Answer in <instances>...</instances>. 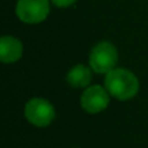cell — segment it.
<instances>
[{"mask_svg":"<svg viewBox=\"0 0 148 148\" xmlns=\"http://www.w3.org/2000/svg\"><path fill=\"white\" fill-rule=\"evenodd\" d=\"M90 68L97 74H108L116 69L118 62L117 48L109 42H100L90 53Z\"/></svg>","mask_w":148,"mask_h":148,"instance_id":"obj_2","label":"cell"},{"mask_svg":"<svg viewBox=\"0 0 148 148\" xmlns=\"http://www.w3.org/2000/svg\"><path fill=\"white\" fill-rule=\"evenodd\" d=\"M51 1H52V4H55L59 8H66V7L73 5L77 0H51Z\"/></svg>","mask_w":148,"mask_h":148,"instance_id":"obj_8","label":"cell"},{"mask_svg":"<svg viewBox=\"0 0 148 148\" xmlns=\"http://www.w3.org/2000/svg\"><path fill=\"white\" fill-rule=\"evenodd\" d=\"M23 46L21 40L10 35H5L0 39V60L4 64H12L22 57Z\"/></svg>","mask_w":148,"mask_h":148,"instance_id":"obj_6","label":"cell"},{"mask_svg":"<svg viewBox=\"0 0 148 148\" xmlns=\"http://www.w3.org/2000/svg\"><path fill=\"white\" fill-rule=\"evenodd\" d=\"M110 94L105 87L100 84H94L84 88L81 95V107L87 113H100L109 105Z\"/></svg>","mask_w":148,"mask_h":148,"instance_id":"obj_5","label":"cell"},{"mask_svg":"<svg viewBox=\"0 0 148 148\" xmlns=\"http://www.w3.org/2000/svg\"><path fill=\"white\" fill-rule=\"evenodd\" d=\"M16 14L25 23L43 22L49 14V0H18Z\"/></svg>","mask_w":148,"mask_h":148,"instance_id":"obj_4","label":"cell"},{"mask_svg":"<svg viewBox=\"0 0 148 148\" xmlns=\"http://www.w3.org/2000/svg\"><path fill=\"white\" fill-rule=\"evenodd\" d=\"M104 87L108 90L110 96L117 100H130L138 94L139 81L134 73L127 69L116 68L112 72L105 74Z\"/></svg>","mask_w":148,"mask_h":148,"instance_id":"obj_1","label":"cell"},{"mask_svg":"<svg viewBox=\"0 0 148 148\" xmlns=\"http://www.w3.org/2000/svg\"><path fill=\"white\" fill-rule=\"evenodd\" d=\"M92 79V69L86 65L78 64L69 70L66 75V81L74 88H83L88 87Z\"/></svg>","mask_w":148,"mask_h":148,"instance_id":"obj_7","label":"cell"},{"mask_svg":"<svg viewBox=\"0 0 148 148\" xmlns=\"http://www.w3.org/2000/svg\"><path fill=\"white\" fill-rule=\"evenodd\" d=\"M55 108L43 97H33L25 105V117L36 127H46L55 120Z\"/></svg>","mask_w":148,"mask_h":148,"instance_id":"obj_3","label":"cell"}]
</instances>
